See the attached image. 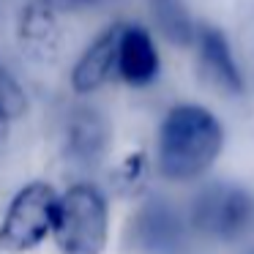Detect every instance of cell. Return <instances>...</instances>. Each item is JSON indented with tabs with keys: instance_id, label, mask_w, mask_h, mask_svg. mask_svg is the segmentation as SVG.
Returning <instances> with one entry per match:
<instances>
[{
	"instance_id": "1",
	"label": "cell",
	"mask_w": 254,
	"mask_h": 254,
	"mask_svg": "<svg viewBox=\"0 0 254 254\" xmlns=\"http://www.w3.org/2000/svg\"><path fill=\"white\" fill-rule=\"evenodd\" d=\"M224 148L219 118L202 104H175L167 110L156 134V167L172 183L202 178Z\"/></svg>"
},
{
	"instance_id": "2",
	"label": "cell",
	"mask_w": 254,
	"mask_h": 254,
	"mask_svg": "<svg viewBox=\"0 0 254 254\" xmlns=\"http://www.w3.org/2000/svg\"><path fill=\"white\" fill-rule=\"evenodd\" d=\"M110 235V205L93 183H74L58 194L52 238L63 254H101Z\"/></svg>"
},
{
	"instance_id": "3",
	"label": "cell",
	"mask_w": 254,
	"mask_h": 254,
	"mask_svg": "<svg viewBox=\"0 0 254 254\" xmlns=\"http://www.w3.org/2000/svg\"><path fill=\"white\" fill-rule=\"evenodd\" d=\"M189 224L213 241H241L254 230V194L238 183H210L191 199Z\"/></svg>"
},
{
	"instance_id": "4",
	"label": "cell",
	"mask_w": 254,
	"mask_h": 254,
	"mask_svg": "<svg viewBox=\"0 0 254 254\" xmlns=\"http://www.w3.org/2000/svg\"><path fill=\"white\" fill-rule=\"evenodd\" d=\"M58 208V191L47 181H30L14 194L8 210L0 221V249L22 254L36 249L52 235V221Z\"/></svg>"
},
{
	"instance_id": "5",
	"label": "cell",
	"mask_w": 254,
	"mask_h": 254,
	"mask_svg": "<svg viewBox=\"0 0 254 254\" xmlns=\"http://www.w3.org/2000/svg\"><path fill=\"white\" fill-rule=\"evenodd\" d=\"M191 50L197 52L199 71L208 79V85H213L216 90L227 96H241L246 90L243 71L238 66L235 50L224 36V30L213 28V25H197Z\"/></svg>"
},
{
	"instance_id": "6",
	"label": "cell",
	"mask_w": 254,
	"mask_h": 254,
	"mask_svg": "<svg viewBox=\"0 0 254 254\" xmlns=\"http://www.w3.org/2000/svg\"><path fill=\"white\" fill-rule=\"evenodd\" d=\"M161 74V55L145 25L121 22V39H118V68L115 77L123 79L128 88H148Z\"/></svg>"
},
{
	"instance_id": "7",
	"label": "cell",
	"mask_w": 254,
	"mask_h": 254,
	"mask_svg": "<svg viewBox=\"0 0 254 254\" xmlns=\"http://www.w3.org/2000/svg\"><path fill=\"white\" fill-rule=\"evenodd\" d=\"M118 39H121V22L107 25L88 47L77 55L71 71H68V85L77 96H90L101 90L118 68Z\"/></svg>"
},
{
	"instance_id": "8",
	"label": "cell",
	"mask_w": 254,
	"mask_h": 254,
	"mask_svg": "<svg viewBox=\"0 0 254 254\" xmlns=\"http://www.w3.org/2000/svg\"><path fill=\"white\" fill-rule=\"evenodd\" d=\"M110 145V123L96 110H77L66 123V150L68 156L93 164L107 153Z\"/></svg>"
},
{
	"instance_id": "9",
	"label": "cell",
	"mask_w": 254,
	"mask_h": 254,
	"mask_svg": "<svg viewBox=\"0 0 254 254\" xmlns=\"http://www.w3.org/2000/svg\"><path fill=\"white\" fill-rule=\"evenodd\" d=\"M137 230L145 249H150V252H170L183 238V221L178 219V213L170 205L153 202L139 213Z\"/></svg>"
},
{
	"instance_id": "10",
	"label": "cell",
	"mask_w": 254,
	"mask_h": 254,
	"mask_svg": "<svg viewBox=\"0 0 254 254\" xmlns=\"http://www.w3.org/2000/svg\"><path fill=\"white\" fill-rule=\"evenodd\" d=\"M150 17L159 33L164 36L170 44L191 50L194 33H197V22H194L191 11H189L186 0H148Z\"/></svg>"
},
{
	"instance_id": "11",
	"label": "cell",
	"mask_w": 254,
	"mask_h": 254,
	"mask_svg": "<svg viewBox=\"0 0 254 254\" xmlns=\"http://www.w3.org/2000/svg\"><path fill=\"white\" fill-rule=\"evenodd\" d=\"M55 39H58V19L52 11L50 0H36L19 14V41L22 47L33 52H47L55 50Z\"/></svg>"
},
{
	"instance_id": "12",
	"label": "cell",
	"mask_w": 254,
	"mask_h": 254,
	"mask_svg": "<svg viewBox=\"0 0 254 254\" xmlns=\"http://www.w3.org/2000/svg\"><path fill=\"white\" fill-rule=\"evenodd\" d=\"M30 101H28V90L22 88L14 71L0 61V112L8 118V121H19V118L28 112Z\"/></svg>"
},
{
	"instance_id": "13",
	"label": "cell",
	"mask_w": 254,
	"mask_h": 254,
	"mask_svg": "<svg viewBox=\"0 0 254 254\" xmlns=\"http://www.w3.org/2000/svg\"><path fill=\"white\" fill-rule=\"evenodd\" d=\"M145 170H148L145 153H131L121 164V170H118V181H121L123 186H134V183H139L145 178Z\"/></svg>"
},
{
	"instance_id": "14",
	"label": "cell",
	"mask_w": 254,
	"mask_h": 254,
	"mask_svg": "<svg viewBox=\"0 0 254 254\" xmlns=\"http://www.w3.org/2000/svg\"><path fill=\"white\" fill-rule=\"evenodd\" d=\"M8 137H11V121L0 112V148L8 142Z\"/></svg>"
},
{
	"instance_id": "15",
	"label": "cell",
	"mask_w": 254,
	"mask_h": 254,
	"mask_svg": "<svg viewBox=\"0 0 254 254\" xmlns=\"http://www.w3.org/2000/svg\"><path fill=\"white\" fill-rule=\"evenodd\" d=\"M249 254H254V249H252V252H249Z\"/></svg>"
}]
</instances>
